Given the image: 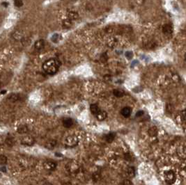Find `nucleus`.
Masks as SVG:
<instances>
[{"mask_svg":"<svg viewBox=\"0 0 186 185\" xmlns=\"http://www.w3.org/2000/svg\"><path fill=\"white\" fill-rule=\"evenodd\" d=\"M63 125L65 127V128H70L71 127H72V125L73 124V119L71 118H65L63 119Z\"/></svg>","mask_w":186,"mask_h":185,"instance_id":"7","label":"nucleus"},{"mask_svg":"<svg viewBox=\"0 0 186 185\" xmlns=\"http://www.w3.org/2000/svg\"><path fill=\"white\" fill-rule=\"evenodd\" d=\"M162 31L165 35H171L173 32V28L170 25H165L162 28Z\"/></svg>","mask_w":186,"mask_h":185,"instance_id":"9","label":"nucleus"},{"mask_svg":"<svg viewBox=\"0 0 186 185\" xmlns=\"http://www.w3.org/2000/svg\"><path fill=\"white\" fill-rule=\"evenodd\" d=\"M34 47L37 50H41L42 49H43L44 47H45V41L42 40V39L36 41Z\"/></svg>","mask_w":186,"mask_h":185,"instance_id":"10","label":"nucleus"},{"mask_svg":"<svg viewBox=\"0 0 186 185\" xmlns=\"http://www.w3.org/2000/svg\"><path fill=\"white\" fill-rule=\"evenodd\" d=\"M1 5L4 6V7H7V6H9V3H8V2H6V1H4V2H2Z\"/></svg>","mask_w":186,"mask_h":185,"instance_id":"30","label":"nucleus"},{"mask_svg":"<svg viewBox=\"0 0 186 185\" xmlns=\"http://www.w3.org/2000/svg\"><path fill=\"white\" fill-rule=\"evenodd\" d=\"M177 153L181 158L186 159V147H180Z\"/></svg>","mask_w":186,"mask_h":185,"instance_id":"12","label":"nucleus"},{"mask_svg":"<svg viewBox=\"0 0 186 185\" xmlns=\"http://www.w3.org/2000/svg\"><path fill=\"white\" fill-rule=\"evenodd\" d=\"M13 38L15 40H22L23 38V33H22V31L20 30L15 31V32L13 33Z\"/></svg>","mask_w":186,"mask_h":185,"instance_id":"11","label":"nucleus"},{"mask_svg":"<svg viewBox=\"0 0 186 185\" xmlns=\"http://www.w3.org/2000/svg\"><path fill=\"white\" fill-rule=\"evenodd\" d=\"M6 143L9 146H13L15 143V140L13 139V138L12 137H8L6 139Z\"/></svg>","mask_w":186,"mask_h":185,"instance_id":"21","label":"nucleus"},{"mask_svg":"<svg viewBox=\"0 0 186 185\" xmlns=\"http://www.w3.org/2000/svg\"><path fill=\"white\" fill-rule=\"evenodd\" d=\"M17 131L19 134H26L29 132V128L27 125H22L18 129Z\"/></svg>","mask_w":186,"mask_h":185,"instance_id":"15","label":"nucleus"},{"mask_svg":"<svg viewBox=\"0 0 186 185\" xmlns=\"http://www.w3.org/2000/svg\"><path fill=\"white\" fill-rule=\"evenodd\" d=\"M185 58H186V54H185Z\"/></svg>","mask_w":186,"mask_h":185,"instance_id":"32","label":"nucleus"},{"mask_svg":"<svg viewBox=\"0 0 186 185\" xmlns=\"http://www.w3.org/2000/svg\"><path fill=\"white\" fill-rule=\"evenodd\" d=\"M72 1H77V0H72Z\"/></svg>","mask_w":186,"mask_h":185,"instance_id":"33","label":"nucleus"},{"mask_svg":"<svg viewBox=\"0 0 186 185\" xmlns=\"http://www.w3.org/2000/svg\"><path fill=\"white\" fill-rule=\"evenodd\" d=\"M20 95L18 94H15V93H13L9 96V99L10 100V101H13V102H15V101H18V100H20Z\"/></svg>","mask_w":186,"mask_h":185,"instance_id":"20","label":"nucleus"},{"mask_svg":"<svg viewBox=\"0 0 186 185\" xmlns=\"http://www.w3.org/2000/svg\"><path fill=\"white\" fill-rule=\"evenodd\" d=\"M7 163V157L5 155H0V165H4Z\"/></svg>","mask_w":186,"mask_h":185,"instance_id":"22","label":"nucleus"},{"mask_svg":"<svg viewBox=\"0 0 186 185\" xmlns=\"http://www.w3.org/2000/svg\"><path fill=\"white\" fill-rule=\"evenodd\" d=\"M96 117L98 120H104L107 118V113L104 111H100L96 115Z\"/></svg>","mask_w":186,"mask_h":185,"instance_id":"13","label":"nucleus"},{"mask_svg":"<svg viewBox=\"0 0 186 185\" xmlns=\"http://www.w3.org/2000/svg\"><path fill=\"white\" fill-rule=\"evenodd\" d=\"M44 168L47 170H54L56 168V163L54 161H47L44 163Z\"/></svg>","mask_w":186,"mask_h":185,"instance_id":"5","label":"nucleus"},{"mask_svg":"<svg viewBox=\"0 0 186 185\" xmlns=\"http://www.w3.org/2000/svg\"><path fill=\"white\" fill-rule=\"evenodd\" d=\"M126 56L128 58V59H131V58L133 56V54H132V52H126Z\"/></svg>","mask_w":186,"mask_h":185,"instance_id":"26","label":"nucleus"},{"mask_svg":"<svg viewBox=\"0 0 186 185\" xmlns=\"http://www.w3.org/2000/svg\"><path fill=\"white\" fill-rule=\"evenodd\" d=\"M131 184H132V182H128V180L124 181L123 183V185H131Z\"/></svg>","mask_w":186,"mask_h":185,"instance_id":"29","label":"nucleus"},{"mask_svg":"<svg viewBox=\"0 0 186 185\" xmlns=\"http://www.w3.org/2000/svg\"><path fill=\"white\" fill-rule=\"evenodd\" d=\"M113 94L116 97H121L123 96L124 93L122 90H119V89H115V90H113Z\"/></svg>","mask_w":186,"mask_h":185,"instance_id":"19","label":"nucleus"},{"mask_svg":"<svg viewBox=\"0 0 186 185\" xmlns=\"http://www.w3.org/2000/svg\"><path fill=\"white\" fill-rule=\"evenodd\" d=\"M125 159H127V160H130L131 159V156L130 155V153H126L125 155Z\"/></svg>","mask_w":186,"mask_h":185,"instance_id":"28","label":"nucleus"},{"mask_svg":"<svg viewBox=\"0 0 186 185\" xmlns=\"http://www.w3.org/2000/svg\"><path fill=\"white\" fill-rule=\"evenodd\" d=\"M115 138V133H113V132H111V133H109L108 134H107L105 136V139L106 141L108 142V143H111L112 142L114 139Z\"/></svg>","mask_w":186,"mask_h":185,"instance_id":"17","label":"nucleus"},{"mask_svg":"<svg viewBox=\"0 0 186 185\" xmlns=\"http://www.w3.org/2000/svg\"><path fill=\"white\" fill-rule=\"evenodd\" d=\"M56 145V141L54 139H51V140L47 141L45 143V148L48 150H52L55 148Z\"/></svg>","mask_w":186,"mask_h":185,"instance_id":"6","label":"nucleus"},{"mask_svg":"<svg viewBox=\"0 0 186 185\" xmlns=\"http://www.w3.org/2000/svg\"><path fill=\"white\" fill-rule=\"evenodd\" d=\"M14 5L16 7L20 8V7H21L23 5V1L22 0H15L14 1Z\"/></svg>","mask_w":186,"mask_h":185,"instance_id":"24","label":"nucleus"},{"mask_svg":"<svg viewBox=\"0 0 186 185\" xmlns=\"http://www.w3.org/2000/svg\"><path fill=\"white\" fill-rule=\"evenodd\" d=\"M131 112H132V110H131L130 107L129 106H126L124 108L122 109V110L121 111V115H123V117L125 118H128L131 114Z\"/></svg>","mask_w":186,"mask_h":185,"instance_id":"8","label":"nucleus"},{"mask_svg":"<svg viewBox=\"0 0 186 185\" xmlns=\"http://www.w3.org/2000/svg\"><path fill=\"white\" fill-rule=\"evenodd\" d=\"M34 143H35V139L31 136H26L21 139V143L22 145H27V146H31L34 144Z\"/></svg>","mask_w":186,"mask_h":185,"instance_id":"3","label":"nucleus"},{"mask_svg":"<svg viewBox=\"0 0 186 185\" xmlns=\"http://www.w3.org/2000/svg\"><path fill=\"white\" fill-rule=\"evenodd\" d=\"M68 18L71 20H77V18H78V17H79V15H78V13L76 12V11H70L69 13H68Z\"/></svg>","mask_w":186,"mask_h":185,"instance_id":"16","label":"nucleus"},{"mask_svg":"<svg viewBox=\"0 0 186 185\" xmlns=\"http://www.w3.org/2000/svg\"><path fill=\"white\" fill-rule=\"evenodd\" d=\"M165 180L168 184H172L175 180V174L172 170L167 172L165 174Z\"/></svg>","mask_w":186,"mask_h":185,"instance_id":"4","label":"nucleus"},{"mask_svg":"<svg viewBox=\"0 0 186 185\" xmlns=\"http://www.w3.org/2000/svg\"><path fill=\"white\" fill-rule=\"evenodd\" d=\"M182 115H184V119H186V110L184 111L182 113Z\"/></svg>","mask_w":186,"mask_h":185,"instance_id":"31","label":"nucleus"},{"mask_svg":"<svg viewBox=\"0 0 186 185\" xmlns=\"http://www.w3.org/2000/svg\"><path fill=\"white\" fill-rule=\"evenodd\" d=\"M128 175H130V176L133 177L134 175H135V169H134V168H133V167H130V168H128Z\"/></svg>","mask_w":186,"mask_h":185,"instance_id":"25","label":"nucleus"},{"mask_svg":"<svg viewBox=\"0 0 186 185\" xmlns=\"http://www.w3.org/2000/svg\"><path fill=\"white\" fill-rule=\"evenodd\" d=\"M59 40H60V35H59L58 34H54L52 37V41L53 43H57Z\"/></svg>","mask_w":186,"mask_h":185,"instance_id":"23","label":"nucleus"},{"mask_svg":"<svg viewBox=\"0 0 186 185\" xmlns=\"http://www.w3.org/2000/svg\"><path fill=\"white\" fill-rule=\"evenodd\" d=\"M90 110L91 112L94 115H96L100 111V108L98 107V106L96 104H93L90 106Z\"/></svg>","mask_w":186,"mask_h":185,"instance_id":"14","label":"nucleus"},{"mask_svg":"<svg viewBox=\"0 0 186 185\" xmlns=\"http://www.w3.org/2000/svg\"><path fill=\"white\" fill-rule=\"evenodd\" d=\"M73 25V23H72V20H70V19H67V20H65L64 22H63V26L65 28V29H69L71 28Z\"/></svg>","mask_w":186,"mask_h":185,"instance_id":"18","label":"nucleus"},{"mask_svg":"<svg viewBox=\"0 0 186 185\" xmlns=\"http://www.w3.org/2000/svg\"><path fill=\"white\" fill-rule=\"evenodd\" d=\"M61 65V62L57 59H50L44 62L43 69L48 75H53L57 72Z\"/></svg>","mask_w":186,"mask_h":185,"instance_id":"1","label":"nucleus"},{"mask_svg":"<svg viewBox=\"0 0 186 185\" xmlns=\"http://www.w3.org/2000/svg\"><path fill=\"white\" fill-rule=\"evenodd\" d=\"M143 114H144V111H137V113L136 114L135 116L136 117H140L141 115H143Z\"/></svg>","mask_w":186,"mask_h":185,"instance_id":"27","label":"nucleus"},{"mask_svg":"<svg viewBox=\"0 0 186 185\" xmlns=\"http://www.w3.org/2000/svg\"><path fill=\"white\" fill-rule=\"evenodd\" d=\"M64 144L68 148H73L78 144V139L75 135L68 136L64 140Z\"/></svg>","mask_w":186,"mask_h":185,"instance_id":"2","label":"nucleus"}]
</instances>
